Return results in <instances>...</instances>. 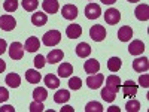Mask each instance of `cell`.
<instances>
[{"label":"cell","mask_w":149,"mask_h":112,"mask_svg":"<svg viewBox=\"0 0 149 112\" xmlns=\"http://www.w3.org/2000/svg\"><path fill=\"white\" fill-rule=\"evenodd\" d=\"M42 41H43L45 46H55L61 41V33L58 30H49V32H46L43 34Z\"/></svg>","instance_id":"6da1fadb"},{"label":"cell","mask_w":149,"mask_h":112,"mask_svg":"<svg viewBox=\"0 0 149 112\" xmlns=\"http://www.w3.org/2000/svg\"><path fill=\"white\" fill-rule=\"evenodd\" d=\"M90 37L94 41V42H102L104 41L106 37V29L103 26H98V24H95V26H93L90 29Z\"/></svg>","instance_id":"7a4b0ae2"},{"label":"cell","mask_w":149,"mask_h":112,"mask_svg":"<svg viewBox=\"0 0 149 112\" xmlns=\"http://www.w3.org/2000/svg\"><path fill=\"white\" fill-rule=\"evenodd\" d=\"M103 81H104V76L102 73H97V75L93 73L86 78V85H88V88H91V90H97V88L102 87Z\"/></svg>","instance_id":"3957f363"},{"label":"cell","mask_w":149,"mask_h":112,"mask_svg":"<svg viewBox=\"0 0 149 112\" xmlns=\"http://www.w3.org/2000/svg\"><path fill=\"white\" fill-rule=\"evenodd\" d=\"M9 57L12 60H21L24 57V46L19 42H12L9 46Z\"/></svg>","instance_id":"277c9868"},{"label":"cell","mask_w":149,"mask_h":112,"mask_svg":"<svg viewBox=\"0 0 149 112\" xmlns=\"http://www.w3.org/2000/svg\"><path fill=\"white\" fill-rule=\"evenodd\" d=\"M121 20V14L119 10L115 9V8H110L104 12V21L109 24V26H115V24H118Z\"/></svg>","instance_id":"5b68a950"},{"label":"cell","mask_w":149,"mask_h":112,"mask_svg":"<svg viewBox=\"0 0 149 112\" xmlns=\"http://www.w3.org/2000/svg\"><path fill=\"white\" fill-rule=\"evenodd\" d=\"M17 26V21L12 15H2L0 17V29L5 30V32H10L14 30Z\"/></svg>","instance_id":"8992f818"},{"label":"cell","mask_w":149,"mask_h":112,"mask_svg":"<svg viewBox=\"0 0 149 112\" xmlns=\"http://www.w3.org/2000/svg\"><path fill=\"white\" fill-rule=\"evenodd\" d=\"M102 15V9L98 5L95 3H88L85 8V17L88 20H97L98 17Z\"/></svg>","instance_id":"52a82bcc"},{"label":"cell","mask_w":149,"mask_h":112,"mask_svg":"<svg viewBox=\"0 0 149 112\" xmlns=\"http://www.w3.org/2000/svg\"><path fill=\"white\" fill-rule=\"evenodd\" d=\"M61 15H63V18H66L69 21L76 20V17H78V8L74 5H64L63 9H61Z\"/></svg>","instance_id":"ba28073f"},{"label":"cell","mask_w":149,"mask_h":112,"mask_svg":"<svg viewBox=\"0 0 149 112\" xmlns=\"http://www.w3.org/2000/svg\"><path fill=\"white\" fill-rule=\"evenodd\" d=\"M122 93H124V97H134L136 94H137V84H134L133 81H127L124 82L122 85Z\"/></svg>","instance_id":"9c48e42d"},{"label":"cell","mask_w":149,"mask_h":112,"mask_svg":"<svg viewBox=\"0 0 149 112\" xmlns=\"http://www.w3.org/2000/svg\"><path fill=\"white\" fill-rule=\"evenodd\" d=\"M143 51H145V43L139 39L133 41L128 46V52L131 55H140V54H143Z\"/></svg>","instance_id":"30bf717a"},{"label":"cell","mask_w":149,"mask_h":112,"mask_svg":"<svg viewBox=\"0 0 149 112\" xmlns=\"http://www.w3.org/2000/svg\"><path fill=\"white\" fill-rule=\"evenodd\" d=\"M134 15L139 21H148L149 20V6L148 5H139L134 10Z\"/></svg>","instance_id":"8fae6325"},{"label":"cell","mask_w":149,"mask_h":112,"mask_svg":"<svg viewBox=\"0 0 149 112\" xmlns=\"http://www.w3.org/2000/svg\"><path fill=\"white\" fill-rule=\"evenodd\" d=\"M106 87L107 88H110L112 91H119L121 88V78L116 76V75H109L107 79H106Z\"/></svg>","instance_id":"7c38bea8"},{"label":"cell","mask_w":149,"mask_h":112,"mask_svg":"<svg viewBox=\"0 0 149 112\" xmlns=\"http://www.w3.org/2000/svg\"><path fill=\"white\" fill-rule=\"evenodd\" d=\"M133 69L136 72H146L149 69V60L146 57H139L133 61Z\"/></svg>","instance_id":"4fadbf2b"},{"label":"cell","mask_w":149,"mask_h":112,"mask_svg":"<svg viewBox=\"0 0 149 112\" xmlns=\"http://www.w3.org/2000/svg\"><path fill=\"white\" fill-rule=\"evenodd\" d=\"M42 8H43L45 12H48V14H57L60 3H58V0H43Z\"/></svg>","instance_id":"5bb4252c"},{"label":"cell","mask_w":149,"mask_h":112,"mask_svg":"<svg viewBox=\"0 0 149 112\" xmlns=\"http://www.w3.org/2000/svg\"><path fill=\"white\" fill-rule=\"evenodd\" d=\"M84 67H85V72L88 73V75H93V73H95V72L100 70V63H98L95 58H90V60L85 61Z\"/></svg>","instance_id":"9a60e30c"},{"label":"cell","mask_w":149,"mask_h":112,"mask_svg":"<svg viewBox=\"0 0 149 112\" xmlns=\"http://www.w3.org/2000/svg\"><path fill=\"white\" fill-rule=\"evenodd\" d=\"M131 37H133V30H131L130 26H124V27L119 29V32H118V39H119L121 42H128V41H131Z\"/></svg>","instance_id":"2e32d148"},{"label":"cell","mask_w":149,"mask_h":112,"mask_svg":"<svg viewBox=\"0 0 149 112\" xmlns=\"http://www.w3.org/2000/svg\"><path fill=\"white\" fill-rule=\"evenodd\" d=\"M66 34L70 37V39H78V37L82 34V27L79 24H70V26L66 29Z\"/></svg>","instance_id":"e0dca14e"},{"label":"cell","mask_w":149,"mask_h":112,"mask_svg":"<svg viewBox=\"0 0 149 112\" xmlns=\"http://www.w3.org/2000/svg\"><path fill=\"white\" fill-rule=\"evenodd\" d=\"M24 48H26V51H29V52H36L37 49L40 48V41L37 39V37H29L26 41Z\"/></svg>","instance_id":"ac0fdd59"},{"label":"cell","mask_w":149,"mask_h":112,"mask_svg":"<svg viewBox=\"0 0 149 112\" xmlns=\"http://www.w3.org/2000/svg\"><path fill=\"white\" fill-rule=\"evenodd\" d=\"M63 57H64V52L61 51V49H52L51 52L48 54V63L49 64H55V63H58L60 60H63Z\"/></svg>","instance_id":"d6986e66"},{"label":"cell","mask_w":149,"mask_h":112,"mask_svg":"<svg viewBox=\"0 0 149 112\" xmlns=\"http://www.w3.org/2000/svg\"><path fill=\"white\" fill-rule=\"evenodd\" d=\"M46 20H48V17H46L45 12H34L33 17H31V22L34 24V26H37V27L45 26V24H46Z\"/></svg>","instance_id":"ffe728a7"},{"label":"cell","mask_w":149,"mask_h":112,"mask_svg":"<svg viewBox=\"0 0 149 112\" xmlns=\"http://www.w3.org/2000/svg\"><path fill=\"white\" fill-rule=\"evenodd\" d=\"M57 72H58L60 78H69V76H72V73H73V67H72L70 63H61Z\"/></svg>","instance_id":"44dd1931"},{"label":"cell","mask_w":149,"mask_h":112,"mask_svg":"<svg viewBox=\"0 0 149 112\" xmlns=\"http://www.w3.org/2000/svg\"><path fill=\"white\" fill-rule=\"evenodd\" d=\"M5 81H6L8 87H10V88H18L21 84V76L18 73H9Z\"/></svg>","instance_id":"7402d4cb"},{"label":"cell","mask_w":149,"mask_h":112,"mask_svg":"<svg viewBox=\"0 0 149 112\" xmlns=\"http://www.w3.org/2000/svg\"><path fill=\"white\" fill-rule=\"evenodd\" d=\"M26 79L30 82V84H39L42 76H40V72H37L36 69H29L26 72Z\"/></svg>","instance_id":"603a6c76"},{"label":"cell","mask_w":149,"mask_h":112,"mask_svg":"<svg viewBox=\"0 0 149 112\" xmlns=\"http://www.w3.org/2000/svg\"><path fill=\"white\" fill-rule=\"evenodd\" d=\"M70 100V93L69 90H60L54 94V102L55 103H66Z\"/></svg>","instance_id":"cb8c5ba5"},{"label":"cell","mask_w":149,"mask_h":112,"mask_svg":"<svg viewBox=\"0 0 149 112\" xmlns=\"http://www.w3.org/2000/svg\"><path fill=\"white\" fill-rule=\"evenodd\" d=\"M76 54L78 57L81 58H85V57H88L91 54V46L88 43H85V42H81L78 46H76Z\"/></svg>","instance_id":"d4e9b609"},{"label":"cell","mask_w":149,"mask_h":112,"mask_svg":"<svg viewBox=\"0 0 149 112\" xmlns=\"http://www.w3.org/2000/svg\"><path fill=\"white\" fill-rule=\"evenodd\" d=\"M45 85L48 88H58L60 87V79L52 73H48L45 76Z\"/></svg>","instance_id":"484cf974"},{"label":"cell","mask_w":149,"mask_h":112,"mask_svg":"<svg viewBox=\"0 0 149 112\" xmlns=\"http://www.w3.org/2000/svg\"><path fill=\"white\" fill-rule=\"evenodd\" d=\"M121 64H122V61L118 57H112V58L107 60V69L110 72H118L119 67H121Z\"/></svg>","instance_id":"4316f807"},{"label":"cell","mask_w":149,"mask_h":112,"mask_svg":"<svg viewBox=\"0 0 149 112\" xmlns=\"http://www.w3.org/2000/svg\"><path fill=\"white\" fill-rule=\"evenodd\" d=\"M33 97L37 102H43V100H46L48 93H46V90L43 88V87H36V90L33 91Z\"/></svg>","instance_id":"83f0119b"},{"label":"cell","mask_w":149,"mask_h":112,"mask_svg":"<svg viewBox=\"0 0 149 112\" xmlns=\"http://www.w3.org/2000/svg\"><path fill=\"white\" fill-rule=\"evenodd\" d=\"M115 94L116 93L112 91L110 88H107V87H104V88L102 90V99H103L104 102H107V103H112V102L115 100V97H116Z\"/></svg>","instance_id":"f1b7e54d"},{"label":"cell","mask_w":149,"mask_h":112,"mask_svg":"<svg viewBox=\"0 0 149 112\" xmlns=\"http://www.w3.org/2000/svg\"><path fill=\"white\" fill-rule=\"evenodd\" d=\"M37 6H39V2H37V0H22V8L26 9L27 12L36 10Z\"/></svg>","instance_id":"f546056e"},{"label":"cell","mask_w":149,"mask_h":112,"mask_svg":"<svg viewBox=\"0 0 149 112\" xmlns=\"http://www.w3.org/2000/svg\"><path fill=\"white\" fill-rule=\"evenodd\" d=\"M85 112H103V106L98 102H88L85 106Z\"/></svg>","instance_id":"4dcf8cb0"},{"label":"cell","mask_w":149,"mask_h":112,"mask_svg":"<svg viewBox=\"0 0 149 112\" xmlns=\"http://www.w3.org/2000/svg\"><path fill=\"white\" fill-rule=\"evenodd\" d=\"M3 8L6 12H15L18 9V0H5Z\"/></svg>","instance_id":"1f68e13d"},{"label":"cell","mask_w":149,"mask_h":112,"mask_svg":"<svg viewBox=\"0 0 149 112\" xmlns=\"http://www.w3.org/2000/svg\"><path fill=\"white\" fill-rule=\"evenodd\" d=\"M67 84H69V88L70 90H79L81 87H82V79L78 78V76H73V78L69 79Z\"/></svg>","instance_id":"d6a6232c"},{"label":"cell","mask_w":149,"mask_h":112,"mask_svg":"<svg viewBox=\"0 0 149 112\" xmlns=\"http://www.w3.org/2000/svg\"><path fill=\"white\" fill-rule=\"evenodd\" d=\"M125 109L128 112H137V111H140V103L137 100H134V99H131V100L125 105Z\"/></svg>","instance_id":"836d02e7"},{"label":"cell","mask_w":149,"mask_h":112,"mask_svg":"<svg viewBox=\"0 0 149 112\" xmlns=\"http://www.w3.org/2000/svg\"><path fill=\"white\" fill-rule=\"evenodd\" d=\"M45 109L43 103L42 102H37V100H33L30 103V112H42Z\"/></svg>","instance_id":"e575fe53"},{"label":"cell","mask_w":149,"mask_h":112,"mask_svg":"<svg viewBox=\"0 0 149 112\" xmlns=\"http://www.w3.org/2000/svg\"><path fill=\"white\" fill-rule=\"evenodd\" d=\"M45 64H46V58L43 57V55H36V58H34V66H36V69H42V67H45Z\"/></svg>","instance_id":"d590c367"},{"label":"cell","mask_w":149,"mask_h":112,"mask_svg":"<svg viewBox=\"0 0 149 112\" xmlns=\"http://www.w3.org/2000/svg\"><path fill=\"white\" fill-rule=\"evenodd\" d=\"M9 99V91L5 88V87H0V103L6 102Z\"/></svg>","instance_id":"8d00e7d4"},{"label":"cell","mask_w":149,"mask_h":112,"mask_svg":"<svg viewBox=\"0 0 149 112\" xmlns=\"http://www.w3.org/2000/svg\"><path fill=\"white\" fill-rule=\"evenodd\" d=\"M139 84L143 87V88H148L149 87V75H140V78H139Z\"/></svg>","instance_id":"74e56055"},{"label":"cell","mask_w":149,"mask_h":112,"mask_svg":"<svg viewBox=\"0 0 149 112\" xmlns=\"http://www.w3.org/2000/svg\"><path fill=\"white\" fill-rule=\"evenodd\" d=\"M6 48H8V43H6V41H5V39H0V55H2V54H5Z\"/></svg>","instance_id":"f35d334b"},{"label":"cell","mask_w":149,"mask_h":112,"mask_svg":"<svg viewBox=\"0 0 149 112\" xmlns=\"http://www.w3.org/2000/svg\"><path fill=\"white\" fill-rule=\"evenodd\" d=\"M14 111H15V108L10 106V105H6L3 108H0V112H14Z\"/></svg>","instance_id":"ab89813d"},{"label":"cell","mask_w":149,"mask_h":112,"mask_svg":"<svg viewBox=\"0 0 149 112\" xmlns=\"http://www.w3.org/2000/svg\"><path fill=\"white\" fill-rule=\"evenodd\" d=\"M61 112H74V109L72 106H64V108H61Z\"/></svg>","instance_id":"60d3db41"},{"label":"cell","mask_w":149,"mask_h":112,"mask_svg":"<svg viewBox=\"0 0 149 112\" xmlns=\"http://www.w3.org/2000/svg\"><path fill=\"white\" fill-rule=\"evenodd\" d=\"M5 69H6V63H5L3 60H0V73L5 72Z\"/></svg>","instance_id":"b9f144b4"},{"label":"cell","mask_w":149,"mask_h":112,"mask_svg":"<svg viewBox=\"0 0 149 112\" xmlns=\"http://www.w3.org/2000/svg\"><path fill=\"white\" fill-rule=\"evenodd\" d=\"M116 2V0H102V3H104V5H113Z\"/></svg>","instance_id":"7bdbcfd3"},{"label":"cell","mask_w":149,"mask_h":112,"mask_svg":"<svg viewBox=\"0 0 149 112\" xmlns=\"http://www.w3.org/2000/svg\"><path fill=\"white\" fill-rule=\"evenodd\" d=\"M109 112H119V109H118L116 106H112V108L109 109Z\"/></svg>","instance_id":"ee69618b"},{"label":"cell","mask_w":149,"mask_h":112,"mask_svg":"<svg viewBox=\"0 0 149 112\" xmlns=\"http://www.w3.org/2000/svg\"><path fill=\"white\" fill-rule=\"evenodd\" d=\"M130 3H136V2H139V0H128Z\"/></svg>","instance_id":"f6af8a7d"}]
</instances>
